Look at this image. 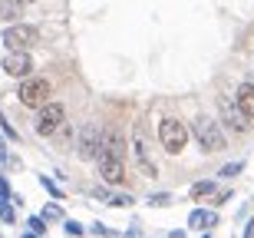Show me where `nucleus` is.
Listing matches in <instances>:
<instances>
[{"label":"nucleus","instance_id":"nucleus-1","mask_svg":"<svg viewBox=\"0 0 254 238\" xmlns=\"http://www.w3.org/2000/svg\"><path fill=\"white\" fill-rule=\"evenodd\" d=\"M189 129H191V136H195V143L201 146V153H221L228 146V136H225V129H221V123L208 119V116H198Z\"/></svg>","mask_w":254,"mask_h":238},{"label":"nucleus","instance_id":"nucleus-2","mask_svg":"<svg viewBox=\"0 0 254 238\" xmlns=\"http://www.w3.org/2000/svg\"><path fill=\"white\" fill-rule=\"evenodd\" d=\"M0 43L7 47V53H30L40 43V30L30 23H10L0 33Z\"/></svg>","mask_w":254,"mask_h":238},{"label":"nucleus","instance_id":"nucleus-3","mask_svg":"<svg viewBox=\"0 0 254 238\" xmlns=\"http://www.w3.org/2000/svg\"><path fill=\"white\" fill-rule=\"evenodd\" d=\"M189 139H191V129L182 119H175V116H165L159 123V143H162V149L169 156H179L185 146H189Z\"/></svg>","mask_w":254,"mask_h":238},{"label":"nucleus","instance_id":"nucleus-4","mask_svg":"<svg viewBox=\"0 0 254 238\" xmlns=\"http://www.w3.org/2000/svg\"><path fill=\"white\" fill-rule=\"evenodd\" d=\"M129 149H132V159H135V165H139L142 175L159 179V162L152 159V149H149V143H145V129H142V126H132Z\"/></svg>","mask_w":254,"mask_h":238},{"label":"nucleus","instance_id":"nucleus-5","mask_svg":"<svg viewBox=\"0 0 254 238\" xmlns=\"http://www.w3.org/2000/svg\"><path fill=\"white\" fill-rule=\"evenodd\" d=\"M99 149H103V126L83 123L76 129V156L93 162V159H99Z\"/></svg>","mask_w":254,"mask_h":238},{"label":"nucleus","instance_id":"nucleus-6","mask_svg":"<svg viewBox=\"0 0 254 238\" xmlns=\"http://www.w3.org/2000/svg\"><path fill=\"white\" fill-rule=\"evenodd\" d=\"M17 99L20 106H30V109H43L50 103V83L43 77H30V79H20L17 86Z\"/></svg>","mask_w":254,"mask_h":238},{"label":"nucleus","instance_id":"nucleus-7","mask_svg":"<svg viewBox=\"0 0 254 238\" xmlns=\"http://www.w3.org/2000/svg\"><path fill=\"white\" fill-rule=\"evenodd\" d=\"M63 123H66L63 103H47L37 113V119H33V133L37 136H57L60 129H63Z\"/></svg>","mask_w":254,"mask_h":238},{"label":"nucleus","instance_id":"nucleus-8","mask_svg":"<svg viewBox=\"0 0 254 238\" xmlns=\"http://www.w3.org/2000/svg\"><path fill=\"white\" fill-rule=\"evenodd\" d=\"M218 113H221V129H228V133L245 136L248 129H251V123L241 116V109H238V106L231 103L228 96H218Z\"/></svg>","mask_w":254,"mask_h":238},{"label":"nucleus","instance_id":"nucleus-9","mask_svg":"<svg viewBox=\"0 0 254 238\" xmlns=\"http://www.w3.org/2000/svg\"><path fill=\"white\" fill-rule=\"evenodd\" d=\"M99 156L126 162V133L119 126H103V149H99Z\"/></svg>","mask_w":254,"mask_h":238},{"label":"nucleus","instance_id":"nucleus-10","mask_svg":"<svg viewBox=\"0 0 254 238\" xmlns=\"http://www.w3.org/2000/svg\"><path fill=\"white\" fill-rule=\"evenodd\" d=\"M0 70L13 79H30V73H33V57H30V53H3Z\"/></svg>","mask_w":254,"mask_h":238},{"label":"nucleus","instance_id":"nucleus-11","mask_svg":"<svg viewBox=\"0 0 254 238\" xmlns=\"http://www.w3.org/2000/svg\"><path fill=\"white\" fill-rule=\"evenodd\" d=\"M96 165H99V175H103L106 185H123V182H126V162L109 159V156H99Z\"/></svg>","mask_w":254,"mask_h":238},{"label":"nucleus","instance_id":"nucleus-12","mask_svg":"<svg viewBox=\"0 0 254 238\" xmlns=\"http://www.w3.org/2000/svg\"><path fill=\"white\" fill-rule=\"evenodd\" d=\"M218 209H191L189 212V229H195V232H211V229H218Z\"/></svg>","mask_w":254,"mask_h":238},{"label":"nucleus","instance_id":"nucleus-13","mask_svg":"<svg viewBox=\"0 0 254 238\" xmlns=\"http://www.w3.org/2000/svg\"><path fill=\"white\" fill-rule=\"evenodd\" d=\"M235 106L241 109L248 123H254V83H241L235 89Z\"/></svg>","mask_w":254,"mask_h":238},{"label":"nucleus","instance_id":"nucleus-14","mask_svg":"<svg viewBox=\"0 0 254 238\" xmlns=\"http://www.w3.org/2000/svg\"><path fill=\"white\" fill-rule=\"evenodd\" d=\"M191 199L195 202H201V199H215V192H218V182L215 179H198V182H191Z\"/></svg>","mask_w":254,"mask_h":238},{"label":"nucleus","instance_id":"nucleus-15","mask_svg":"<svg viewBox=\"0 0 254 238\" xmlns=\"http://www.w3.org/2000/svg\"><path fill=\"white\" fill-rule=\"evenodd\" d=\"M23 17V3H20V0H0V20H3V23H17V20Z\"/></svg>","mask_w":254,"mask_h":238},{"label":"nucleus","instance_id":"nucleus-16","mask_svg":"<svg viewBox=\"0 0 254 238\" xmlns=\"http://www.w3.org/2000/svg\"><path fill=\"white\" fill-rule=\"evenodd\" d=\"M40 219H43V222L50 225V222H66V215H63V209H60L57 202H50V205H43V212H40Z\"/></svg>","mask_w":254,"mask_h":238},{"label":"nucleus","instance_id":"nucleus-17","mask_svg":"<svg viewBox=\"0 0 254 238\" xmlns=\"http://www.w3.org/2000/svg\"><path fill=\"white\" fill-rule=\"evenodd\" d=\"M241 172H245V159H235V162H228V165L218 169V179H235V175H241Z\"/></svg>","mask_w":254,"mask_h":238},{"label":"nucleus","instance_id":"nucleus-18","mask_svg":"<svg viewBox=\"0 0 254 238\" xmlns=\"http://www.w3.org/2000/svg\"><path fill=\"white\" fill-rule=\"evenodd\" d=\"M145 202H149L152 209H169L172 202H175V195H172V192H152Z\"/></svg>","mask_w":254,"mask_h":238},{"label":"nucleus","instance_id":"nucleus-19","mask_svg":"<svg viewBox=\"0 0 254 238\" xmlns=\"http://www.w3.org/2000/svg\"><path fill=\"white\" fill-rule=\"evenodd\" d=\"M27 232H33L37 238H47V222L40 219V215H30L27 219Z\"/></svg>","mask_w":254,"mask_h":238},{"label":"nucleus","instance_id":"nucleus-20","mask_svg":"<svg viewBox=\"0 0 254 238\" xmlns=\"http://www.w3.org/2000/svg\"><path fill=\"white\" fill-rule=\"evenodd\" d=\"M109 205H113V209H129V205H135V199H132L129 192H113Z\"/></svg>","mask_w":254,"mask_h":238},{"label":"nucleus","instance_id":"nucleus-21","mask_svg":"<svg viewBox=\"0 0 254 238\" xmlns=\"http://www.w3.org/2000/svg\"><path fill=\"white\" fill-rule=\"evenodd\" d=\"M40 185H43V192H50V195H53L57 202H63V189H60V185L50 179V175H40Z\"/></svg>","mask_w":254,"mask_h":238},{"label":"nucleus","instance_id":"nucleus-22","mask_svg":"<svg viewBox=\"0 0 254 238\" xmlns=\"http://www.w3.org/2000/svg\"><path fill=\"white\" fill-rule=\"evenodd\" d=\"M0 222H3V225H13V222H17L13 202H0Z\"/></svg>","mask_w":254,"mask_h":238},{"label":"nucleus","instance_id":"nucleus-23","mask_svg":"<svg viewBox=\"0 0 254 238\" xmlns=\"http://www.w3.org/2000/svg\"><path fill=\"white\" fill-rule=\"evenodd\" d=\"M63 232H66L69 238H83V235H86V229H83L76 219H66V222H63Z\"/></svg>","mask_w":254,"mask_h":238},{"label":"nucleus","instance_id":"nucleus-24","mask_svg":"<svg viewBox=\"0 0 254 238\" xmlns=\"http://www.w3.org/2000/svg\"><path fill=\"white\" fill-rule=\"evenodd\" d=\"M0 126H3V139H7V143H20V133L13 129V123H10L7 116H0Z\"/></svg>","mask_w":254,"mask_h":238},{"label":"nucleus","instance_id":"nucleus-25","mask_svg":"<svg viewBox=\"0 0 254 238\" xmlns=\"http://www.w3.org/2000/svg\"><path fill=\"white\" fill-rule=\"evenodd\" d=\"M228 202H231V189H218L215 199H211V205H215V209H221V205H228Z\"/></svg>","mask_w":254,"mask_h":238},{"label":"nucleus","instance_id":"nucleus-26","mask_svg":"<svg viewBox=\"0 0 254 238\" xmlns=\"http://www.w3.org/2000/svg\"><path fill=\"white\" fill-rule=\"evenodd\" d=\"M7 159H10V149H7V139L0 136V165H7Z\"/></svg>","mask_w":254,"mask_h":238},{"label":"nucleus","instance_id":"nucleus-27","mask_svg":"<svg viewBox=\"0 0 254 238\" xmlns=\"http://www.w3.org/2000/svg\"><path fill=\"white\" fill-rule=\"evenodd\" d=\"M245 238H254V219L248 222V229H245Z\"/></svg>","mask_w":254,"mask_h":238},{"label":"nucleus","instance_id":"nucleus-28","mask_svg":"<svg viewBox=\"0 0 254 238\" xmlns=\"http://www.w3.org/2000/svg\"><path fill=\"white\" fill-rule=\"evenodd\" d=\"M169 238H185V232H182V229H175V232H169Z\"/></svg>","mask_w":254,"mask_h":238},{"label":"nucleus","instance_id":"nucleus-29","mask_svg":"<svg viewBox=\"0 0 254 238\" xmlns=\"http://www.w3.org/2000/svg\"><path fill=\"white\" fill-rule=\"evenodd\" d=\"M20 238H37V235H33V232H23V235H20Z\"/></svg>","mask_w":254,"mask_h":238},{"label":"nucleus","instance_id":"nucleus-30","mask_svg":"<svg viewBox=\"0 0 254 238\" xmlns=\"http://www.w3.org/2000/svg\"><path fill=\"white\" fill-rule=\"evenodd\" d=\"M0 185H7V179H3V172H0Z\"/></svg>","mask_w":254,"mask_h":238},{"label":"nucleus","instance_id":"nucleus-31","mask_svg":"<svg viewBox=\"0 0 254 238\" xmlns=\"http://www.w3.org/2000/svg\"><path fill=\"white\" fill-rule=\"evenodd\" d=\"M20 3H37V0H20Z\"/></svg>","mask_w":254,"mask_h":238},{"label":"nucleus","instance_id":"nucleus-32","mask_svg":"<svg viewBox=\"0 0 254 238\" xmlns=\"http://www.w3.org/2000/svg\"><path fill=\"white\" fill-rule=\"evenodd\" d=\"M201 238H211V232H205V235H201Z\"/></svg>","mask_w":254,"mask_h":238},{"label":"nucleus","instance_id":"nucleus-33","mask_svg":"<svg viewBox=\"0 0 254 238\" xmlns=\"http://www.w3.org/2000/svg\"><path fill=\"white\" fill-rule=\"evenodd\" d=\"M0 238H3V235H0Z\"/></svg>","mask_w":254,"mask_h":238}]
</instances>
